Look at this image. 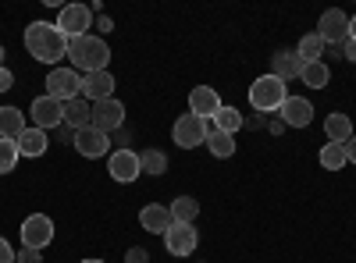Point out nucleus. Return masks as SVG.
<instances>
[{
    "label": "nucleus",
    "mask_w": 356,
    "mask_h": 263,
    "mask_svg": "<svg viewBox=\"0 0 356 263\" xmlns=\"http://www.w3.org/2000/svg\"><path fill=\"white\" fill-rule=\"evenodd\" d=\"M25 50L40 65H57L68 57V36L57 28V22H33L25 28Z\"/></svg>",
    "instance_id": "1"
},
{
    "label": "nucleus",
    "mask_w": 356,
    "mask_h": 263,
    "mask_svg": "<svg viewBox=\"0 0 356 263\" xmlns=\"http://www.w3.org/2000/svg\"><path fill=\"white\" fill-rule=\"evenodd\" d=\"M68 61H72V68L82 71V75L107 71V65H111V46H107L100 36H79V40H68Z\"/></svg>",
    "instance_id": "2"
},
{
    "label": "nucleus",
    "mask_w": 356,
    "mask_h": 263,
    "mask_svg": "<svg viewBox=\"0 0 356 263\" xmlns=\"http://www.w3.org/2000/svg\"><path fill=\"white\" fill-rule=\"evenodd\" d=\"M289 100V90L278 75H260L253 85H250V103L253 110L260 114H271V110H282V103Z\"/></svg>",
    "instance_id": "3"
},
{
    "label": "nucleus",
    "mask_w": 356,
    "mask_h": 263,
    "mask_svg": "<svg viewBox=\"0 0 356 263\" xmlns=\"http://www.w3.org/2000/svg\"><path fill=\"white\" fill-rule=\"evenodd\" d=\"M211 132H214V121H203L196 114H182L171 128V139H175V146H182V150H196V146L207 142Z\"/></svg>",
    "instance_id": "4"
},
{
    "label": "nucleus",
    "mask_w": 356,
    "mask_h": 263,
    "mask_svg": "<svg viewBox=\"0 0 356 263\" xmlns=\"http://www.w3.org/2000/svg\"><path fill=\"white\" fill-rule=\"evenodd\" d=\"M47 96L61 100V103L79 100V96H82V75H79L75 68H54V71L47 75Z\"/></svg>",
    "instance_id": "5"
},
{
    "label": "nucleus",
    "mask_w": 356,
    "mask_h": 263,
    "mask_svg": "<svg viewBox=\"0 0 356 263\" xmlns=\"http://www.w3.org/2000/svg\"><path fill=\"white\" fill-rule=\"evenodd\" d=\"M89 25H93V11L86 4H65L57 11V28L68 36V40H79V36H89Z\"/></svg>",
    "instance_id": "6"
},
{
    "label": "nucleus",
    "mask_w": 356,
    "mask_h": 263,
    "mask_svg": "<svg viewBox=\"0 0 356 263\" xmlns=\"http://www.w3.org/2000/svg\"><path fill=\"white\" fill-rule=\"evenodd\" d=\"M29 118H33V125H36V128H43V132L61 128V125H65V103L43 93V96H36V100H33V107H29Z\"/></svg>",
    "instance_id": "7"
},
{
    "label": "nucleus",
    "mask_w": 356,
    "mask_h": 263,
    "mask_svg": "<svg viewBox=\"0 0 356 263\" xmlns=\"http://www.w3.org/2000/svg\"><path fill=\"white\" fill-rule=\"evenodd\" d=\"M22 242L29 246V249H47L50 242H54V221L47 217V214H29L25 221H22Z\"/></svg>",
    "instance_id": "8"
},
{
    "label": "nucleus",
    "mask_w": 356,
    "mask_h": 263,
    "mask_svg": "<svg viewBox=\"0 0 356 263\" xmlns=\"http://www.w3.org/2000/svg\"><path fill=\"white\" fill-rule=\"evenodd\" d=\"M317 36L324 40V46H332V43H346L349 40V15L332 8V11H324L321 22H317Z\"/></svg>",
    "instance_id": "9"
},
{
    "label": "nucleus",
    "mask_w": 356,
    "mask_h": 263,
    "mask_svg": "<svg viewBox=\"0 0 356 263\" xmlns=\"http://www.w3.org/2000/svg\"><path fill=\"white\" fill-rule=\"evenodd\" d=\"M196 242H200V235H196V228L193 224H171L168 231H164V249L171 253V256H193L196 253Z\"/></svg>",
    "instance_id": "10"
},
{
    "label": "nucleus",
    "mask_w": 356,
    "mask_h": 263,
    "mask_svg": "<svg viewBox=\"0 0 356 263\" xmlns=\"http://www.w3.org/2000/svg\"><path fill=\"white\" fill-rule=\"evenodd\" d=\"M107 174H111L114 182H122V185L136 182L139 174H143V167H139V153H132V150H114L111 160H107Z\"/></svg>",
    "instance_id": "11"
},
{
    "label": "nucleus",
    "mask_w": 356,
    "mask_h": 263,
    "mask_svg": "<svg viewBox=\"0 0 356 263\" xmlns=\"http://www.w3.org/2000/svg\"><path fill=\"white\" fill-rule=\"evenodd\" d=\"M75 150L82 153V157H89V160H97V157H107L111 153V135L107 132H100V128H82V132H75Z\"/></svg>",
    "instance_id": "12"
},
{
    "label": "nucleus",
    "mask_w": 356,
    "mask_h": 263,
    "mask_svg": "<svg viewBox=\"0 0 356 263\" xmlns=\"http://www.w3.org/2000/svg\"><path fill=\"white\" fill-rule=\"evenodd\" d=\"M122 121H125V103L122 100H100V103H93V128H100V132H114V128H122Z\"/></svg>",
    "instance_id": "13"
},
{
    "label": "nucleus",
    "mask_w": 356,
    "mask_h": 263,
    "mask_svg": "<svg viewBox=\"0 0 356 263\" xmlns=\"http://www.w3.org/2000/svg\"><path fill=\"white\" fill-rule=\"evenodd\" d=\"M218 110H221V96H218L214 85H196L189 93V114H196L203 121H214Z\"/></svg>",
    "instance_id": "14"
},
{
    "label": "nucleus",
    "mask_w": 356,
    "mask_h": 263,
    "mask_svg": "<svg viewBox=\"0 0 356 263\" xmlns=\"http://www.w3.org/2000/svg\"><path fill=\"white\" fill-rule=\"evenodd\" d=\"M278 114H282V125H289V128H307V125L314 121V103H310L307 96H289Z\"/></svg>",
    "instance_id": "15"
},
{
    "label": "nucleus",
    "mask_w": 356,
    "mask_h": 263,
    "mask_svg": "<svg viewBox=\"0 0 356 263\" xmlns=\"http://www.w3.org/2000/svg\"><path fill=\"white\" fill-rule=\"evenodd\" d=\"M82 96L89 103H100L114 96V75L111 71H93V75H82Z\"/></svg>",
    "instance_id": "16"
},
{
    "label": "nucleus",
    "mask_w": 356,
    "mask_h": 263,
    "mask_svg": "<svg viewBox=\"0 0 356 263\" xmlns=\"http://www.w3.org/2000/svg\"><path fill=\"white\" fill-rule=\"evenodd\" d=\"M271 75H278L282 82H289V78H300L303 75V68H307V61L296 50H278L275 57H271Z\"/></svg>",
    "instance_id": "17"
},
{
    "label": "nucleus",
    "mask_w": 356,
    "mask_h": 263,
    "mask_svg": "<svg viewBox=\"0 0 356 263\" xmlns=\"http://www.w3.org/2000/svg\"><path fill=\"white\" fill-rule=\"evenodd\" d=\"M139 224H143V231H154V235H164V231L175 224V221H171V207L150 203V207H143V210H139Z\"/></svg>",
    "instance_id": "18"
},
{
    "label": "nucleus",
    "mask_w": 356,
    "mask_h": 263,
    "mask_svg": "<svg viewBox=\"0 0 356 263\" xmlns=\"http://www.w3.org/2000/svg\"><path fill=\"white\" fill-rule=\"evenodd\" d=\"M65 125H68L72 132H82V128H89V125H93V103H89L86 96H79V100H68V103H65Z\"/></svg>",
    "instance_id": "19"
},
{
    "label": "nucleus",
    "mask_w": 356,
    "mask_h": 263,
    "mask_svg": "<svg viewBox=\"0 0 356 263\" xmlns=\"http://www.w3.org/2000/svg\"><path fill=\"white\" fill-rule=\"evenodd\" d=\"M47 150H50V139H47L43 128L29 125V128L18 135V153H22V157H33V160H36V157H43Z\"/></svg>",
    "instance_id": "20"
},
{
    "label": "nucleus",
    "mask_w": 356,
    "mask_h": 263,
    "mask_svg": "<svg viewBox=\"0 0 356 263\" xmlns=\"http://www.w3.org/2000/svg\"><path fill=\"white\" fill-rule=\"evenodd\" d=\"M25 128H29L25 125V114L18 107H0V139H15L18 142V135Z\"/></svg>",
    "instance_id": "21"
},
{
    "label": "nucleus",
    "mask_w": 356,
    "mask_h": 263,
    "mask_svg": "<svg viewBox=\"0 0 356 263\" xmlns=\"http://www.w3.org/2000/svg\"><path fill=\"white\" fill-rule=\"evenodd\" d=\"M324 132H328V142H342V146L356 135L349 114H328V118H324Z\"/></svg>",
    "instance_id": "22"
},
{
    "label": "nucleus",
    "mask_w": 356,
    "mask_h": 263,
    "mask_svg": "<svg viewBox=\"0 0 356 263\" xmlns=\"http://www.w3.org/2000/svg\"><path fill=\"white\" fill-rule=\"evenodd\" d=\"M317 160H321L324 171H342V167L349 164V153H346L342 142H324L321 153H317Z\"/></svg>",
    "instance_id": "23"
},
{
    "label": "nucleus",
    "mask_w": 356,
    "mask_h": 263,
    "mask_svg": "<svg viewBox=\"0 0 356 263\" xmlns=\"http://www.w3.org/2000/svg\"><path fill=\"white\" fill-rule=\"evenodd\" d=\"M239 128H243V114H239V107H228V103H221V110L214 114V132L235 135Z\"/></svg>",
    "instance_id": "24"
},
{
    "label": "nucleus",
    "mask_w": 356,
    "mask_h": 263,
    "mask_svg": "<svg viewBox=\"0 0 356 263\" xmlns=\"http://www.w3.org/2000/svg\"><path fill=\"white\" fill-rule=\"evenodd\" d=\"M200 217V203L193 199V196H178L175 203H171V221H178V224H193Z\"/></svg>",
    "instance_id": "25"
},
{
    "label": "nucleus",
    "mask_w": 356,
    "mask_h": 263,
    "mask_svg": "<svg viewBox=\"0 0 356 263\" xmlns=\"http://www.w3.org/2000/svg\"><path fill=\"white\" fill-rule=\"evenodd\" d=\"M300 78L310 85V90H324V85L332 82V71H328V65H324V61H310V65L303 68Z\"/></svg>",
    "instance_id": "26"
},
{
    "label": "nucleus",
    "mask_w": 356,
    "mask_h": 263,
    "mask_svg": "<svg viewBox=\"0 0 356 263\" xmlns=\"http://www.w3.org/2000/svg\"><path fill=\"white\" fill-rule=\"evenodd\" d=\"M207 150H211L218 160H228L235 153V135H225V132H211L207 135Z\"/></svg>",
    "instance_id": "27"
},
{
    "label": "nucleus",
    "mask_w": 356,
    "mask_h": 263,
    "mask_svg": "<svg viewBox=\"0 0 356 263\" xmlns=\"http://www.w3.org/2000/svg\"><path fill=\"white\" fill-rule=\"evenodd\" d=\"M324 50H328V46H324V40H321L317 33L303 36V40H300V46H296V53H300L307 65H310V61H321V53H324Z\"/></svg>",
    "instance_id": "28"
},
{
    "label": "nucleus",
    "mask_w": 356,
    "mask_h": 263,
    "mask_svg": "<svg viewBox=\"0 0 356 263\" xmlns=\"http://www.w3.org/2000/svg\"><path fill=\"white\" fill-rule=\"evenodd\" d=\"M139 167H143V174H164L168 171V157L161 150H143L139 153Z\"/></svg>",
    "instance_id": "29"
},
{
    "label": "nucleus",
    "mask_w": 356,
    "mask_h": 263,
    "mask_svg": "<svg viewBox=\"0 0 356 263\" xmlns=\"http://www.w3.org/2000/svg\"><path fill=\"white\" fill-rule=\"evenodd\" d=\"M18 142L15 139H0V174H11L15 164H18Z\"/></svg>",
    "instance_id": "30"
},
{
    "label": "nucleus",
    "mask_w": 356,
    "mask_h": 263,
    "mask_svg": "<svg viewBox=\"0 0 356 263\" xmlns=\"http://www.w3.org/2000/svg\"><path fill=\"white\" fill-rule=\"evenodd\" d=\"M0 263H18V253L11 249V242L0 235Z\"/></svg>",
    "instance_id": "31"
},
{
    "label": "nucleus",
    "mask_w": 356,
    "mask_h": 263,
    "mask_svg": "<svg viewBox=\"0 0 356 263\" xmlns=\"http://www.w3.org/2000/svg\"><path fill=\"white\" fill-rule=\"evenodd\" d=\"M125 263H150V253H146L143 246H132L129 256H125Z\"/></svg>",
    "instance_id": "32"
},
{
    "label": "nucleus",
    "mask_w": 356,
    "mask_h": 263,
    "mask_svg": "<svg viewBox=\"0 0 356 263\" xmlns=\"http://www.w3.org/2000/svg\"><path fill=\"white\" fill-rule=\"evenodd\" d=\"M43 256H40V249H29V246H22V253H18V263H40Z\"/></svg>",
    "instance_id": "33"
},
{
    "label": "nucleus",
    "mask_w": 356,
    "mask_h": 263,
    "mask_svg": "<svg viewBox=\"0 0 356 263\" xmlns=\"http://www.w3.org/2000/svg\"><path fill=\"white\" fill-rule=\"evenodd\" d=\"M11 85H15V75H11V68L4 65V68H0V93H8Z\"/></svg>",
    "instance_id": "34"
},
{
    "label": "nucleus",
    "mask_w": 356,
    "mask_h": 263,
    "mask_svg": "<svg viewBox=\"0 0 356 263\" xmlns=\"http://www.w3.org/2000/svg\"><path fill=\"white\" fill-rule=\"evenodd\" d=\"M342 57H346V61H356V43H353V40L342 43Z\"/></svg>",
    "instance_id": "35"
},
{
    "label": "nucleus",
    "mask_w": 356,
    "mask_h": 263,
    "mask_svg": "<svg viewBox=\"0 0 356 263\" xmlns=\"http://www.w3.org/2000/svg\"><path fill=\"white\" fill-rule=\"evenodd\" d=\"M346 153H349V164H356V135L346 142Z\"/></svg>",
    "instance_id": "36"
},
{
    "label": "nucleus",
    "mask_w": 356,
    "mask_h": 263,
    "mask_svg": "<svg viewBox=\"0 0 356 263\" xmlns=\"http://www.w3.org/2000/svg\"><path fill=\"white\" fill-rule=\"evenodd\" d=\"M349 40H353V43H356V15H353V18H349Z\"/></svg>",
    "instance_id": "37"
},
{
    "label": "nucleus",
    "mask_w": 356,
    "mask_h": 263,
    "mask_svg": "<svg viewBox=\"0 0 356 263\" xmlns=\"http://www.w3.org/2000/svg\"><path fill=\"white\" fill-rule=\"evenodd\" d=\"M0 68H4V46H0Z\"/></svg>",
    "instance_id": "38"
},
{
    "label": "nucleus",
    "mask_w": 356,
    "mask_h": 263,
    "mask_svg": "<svg viewBox=\"0 0 356 263\" xmlns=\"http://www.w3.org/2000/svg\"><path fill=\"white\" fill-rule=\"evenodd\" d=\"M82 263H104V260H82Z\"/></svg>",
    "instance_id": "39"
}]
</instances>
